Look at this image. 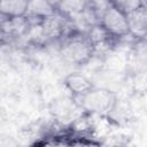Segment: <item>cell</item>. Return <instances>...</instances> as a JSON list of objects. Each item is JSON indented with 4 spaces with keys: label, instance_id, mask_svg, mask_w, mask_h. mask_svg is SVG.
<instances>
[{
    "label": "cell",
    "instance_id": "cell-11",
    "mask_svg": "<svg viewBox=\"0 0 147 147\" xmlns=\"http://www.w3.org/2000/svg\"><path fill=\"white\" fill-rule=\"evenodd\" d=\"M88 6L95 11V14L98 15V17L101 22V18L106 14V11L109 8H111L114 6V3L111 2V0H90Z\"/></svg>",
    "mask_w": 147,
    "mask_h": 147
},
{
    "label": "cell",
    "instance_id": "cell-7",
    "mask_svg": "<svg viewBox=\"0 0 147 147\" xmlns=\"http://www.w3.org/2000/svg\"><path fill=\"white\" fill-rule=\"evenodd\" d=\"M29 0H1L0 9L6 16H23L26 13Z\"/></svg>",
    "mask_w": 147,
    "mask_h": 147
},
{
    "label": "cell",
    "instance_id": "cell-15",
    "mask_svg": "<svg viewBox=\"0 0 147 147\" xmlns=\"http://www.w3.org/2000/svg\"><path fill=\"white\" fill-rule=\"evenodd\" d=\"M88 1H90V0H88Z\"/></svg>",
    "mask_w": 147,
    "mask_h": 147
},
{
    "label": "cell",
    "instance_id": "cell-9",
    "mask_svg": "<svg viewBox=\"0 0 147 147\" xmlns=\"http://www.w3.org/2000/svg\"><path fill=\"white\" fill-rule=\"evenodd\" d=\"M88 0H61L57 9L61 14L65 16H70L72 14H77L83 11V9L86 7Z\"/></svg>",
    "mask_w": 147,
    "mask_h": 147
},
{
    "label": "cell",
    "instance_id": "cell-4",
    "mask_svg": "<svg viewBox=\"0 0 147 147\" xmlns=\"http://www.w3.org/2000/svg\"><path fill=\"white\" fill-rule=\"evenodd\" d=\"M130 32L138 38L147 36V8L141 6L134 11L126 14Z\"/></svg>",
    "mask_w": 147,
    "mask_h": 147
},
{
    "label": "cell",
    "instance_id": "cell-2",
    "mask_svg": "<svg viewBox=\"0 0 147 147\" xmlns=\"http://www.w3.org/2000/svg\"><path fill=\"white\" fill-rule=\"evenodd\" d=\"M92 53V44H87L84 40H71L67 42L61 49V54L64 57V60L77 64L86 62L91 57Z\"/></svg>",
    "mask_w": 147,
    "mask_h": 147
},
{
    "label": "cell",
    "instance_id": "cell-8",
    "mask_svg": "<svg viewBox=\"0 0 147 147\" xmlns=\"http://www.w3.org/2000/svg\"><path fill=\"white\" fill-rule=\"evenodd\" d=\"M68 87L77 94H85L91 90V83L82 75L72 74L65 80Z\"/></svg>",
    "mask_w": 147,
    "mask_h": 147
},
{
    "label": "cell",
    "instance_id": "cell-6",
    "mask_svg": "<svg viewBox=\"0 0 147 147\" xmlns=\"http://www.w3.org/2000/svg\"><path fill=\"white\" fill-rule=\"evenodd\" d=\"M41 25L47 39L57 38L64 31V20L62 16H59L56 14L45 17L41 22Z\"/></svg>",
    "mask_w": 147,
    "mask_h": 147
},
{
    "label": "cell",
    "instance_id": "cell-14",
    "mask_svg": "<svg viewBox=\"0 0 147 147\" xmlns=\"http://www.w3.org/2000/svg\"><path fill=\"white\" fill-rule=\"evenodd\" d=\"M47 1H48V2H49L52 6H54V7H57L61 0H47Z\"/></svg>",
    "mask_w": 147,
    "mask_h": 147
},
{
    "label": "cell",
    "instance_id": "cell-10",
    "mask_svg": "<svg viewBox=\"0 0 147 147\" xmlns=\"http://www.w3.org/2000/svg\"><path fill=\"white\" fill-rule=\"evenodd\" d=\"M109 34L110 33L106 30V28L101 23L93 25L88 31V38H90V41L92 45L98 44V42L103 41V40H107Z\"/></svg>",
    "mask_w": 147,
    "mask_h": 147
},
{
    "label": "cell",
    "instance_id": "cell-13",
    "mask_svg": "<svg viewBox=\"0 0 147 147\" xmlns=\"http://www.w3.org/2000/svg\"><path fill=\"white\" fill-rule=\"evenodd\" d=\"M124 1H125V0H111V2L114 3V6H116V7H118V8L123 5Z\"/></svg>",
    "mask_w": 147,
    "mask_h": 147
},
{
    "label": "cell",
    "instance_id": "cell-12",
    "mask_svg": "<svg viewBox=\"0 0 147 147\" xmlns=\"http://www.w3.org/2000/svg\"><path fill=\"white\" fill-rule=\"evenodd\" d=\"M142 6L141 0H125L123 2V5L119 7V9H122L125 14H129L131 11L137 10L138 8H140Z\"/></svg>",
    "mask_w": 147,
    "mask_h": 147
},
{
    "label": "cell",
    "instance_id": "cell-3",
    "mask_svg": "<svg viewBox=\"0 0 147 147\" xmlns=\"http://www.w3.org/2000/svg\"><path fill=\"white\" fill-rule=\"evenodd\" d=\"M114 98L109 91L106 90H96V91H88L84 94V106L93 111H103L107 110Z\"/></svg>",
    "mask_w": 147,
    "mask_h": 147
},
{
    "label": "cell",
    "instance_id": "cell-1",
    "mask_svg": "<svg viewBox=\"0 0 147 147\" xmlns=\"http://www.w3.org/2000/svg\"><path fill=\"white\" fill-rule=\"evenodd\" d=\"M101 24L110 34L117 37L124 36L130 32L126 14L116 6H113L106 11L103 17L101 18Z\"/></svg>",
    "mask_w": 147,
    "mask_h": 147
},
{
    "label": "cell",
    "instance_id": "cell-5",
    "mask_svg": "<svg viewBox=\"0 0 147 147\" xmlns=\"http://www.w3.org/2000/svg\"><path fill=\"white\" fill-rule=\"evenodd\" d=\"M55 7L52 6L47 0H29L25 16L30 18L44 20L47 16L55 14Z\"/></svg>",
    "mask_w": 147,
    "mask_h": 147
}]
</instances>
